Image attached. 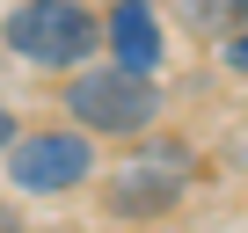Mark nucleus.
Wrapping results in <instances>:
<instances>
[{"label":"nucleus","mask_w":248,"mask_h":233,"mask_svg":"<svg viewBox=\"0 0 248 233\" xmlns=\"http://www.w3.org/2000/svg\"><path fill=\"white\" fill-rule=\"evenodd\" d=\"M95 15L73 8V0H30V8L8 15V44L30 58V66H80L95 51Z\"/></svg>","instance_id":"nucleus-1"},{"label":"nucleus","mask_w":248,"mask_h":233,"mask_svg":"<svg viewBox=\"0 0 248 233\" xmlns=\"http://www.w3.org/2000/svg\"><path fill=\"white\" fill-rule=\"evenodd\" d=\"M66 109L80 116L88 131H146V124H154V109H161V95H154L146 73L109 66V73H80L73 95H66Z\"/></svg>","instance_id":"nucleus-2"},{"label":"nucleus","mask_w":248,"mask_h":233,"mask_svg":"<svg viewBox=\"0 0 248 233\" xmlns=\"http://www.w3.org/2000/svg\"><path fill=\"white\" fill-rule=\"evenodd\" d=\"M88 168H95V153H88V139H73V131L15 139V153H8V175H15V189H37V197L88 182Z\"/></svg>","instance_id":"nucleus-3"},{"label":"nucleus","mask_w":248,"mask_h":233,"mask_svg":"<svg viewBox=\"0 0 248 233\" xmlns=\"http://www.w3.org/2000/svg\"><path fill=\"white\" fill-rule=\"evenodd\" d=\"M109 51H117V66H132V73H154L161 66V29H154L146 0H124V8L109 15Z\"/></svg>","instance_id":"nucleus-4"},{"label":"nucleus","mask_w":248,"mask_h":233,"mask_svg":"<svg viewBox=\"0 0 248 233\" xmlns=\"http://www.w3.org/2000/svg\"><path fill=\"white\" fill-rule=\"evenodd\" d=\"M175 189H183V153H154V160H132V168H124L117 204H124V211H154V204H168Z\"/></svg>","instance_id":"nucleus-5"},{"label":"nucleus","mask_w":248,"mask_h":233,"mask_svg":"<svg viewBox=\"0 0 248 233\" xmlns=\"http://www.w3.org/2000/svg\"><path fill=\"white\" fill-rule=\"evenodd\" d=\"M241 15H248V0H190L197 29H219V22H241Z\"/></svg>","instance_id":"nucleus-6"},{"label":"nucleus","mask_w":248,"mask_h":233,"mask_svg":"<svg viewBox=\"0 0 248 233\" xmlns=\"http://www.w3.org/2000/svg\"><path fill=\"white\" fill-rule=\"evenodd\" d=\"M226 66H233V73H248V29H241V37L226 44Z\"/></svg>","instance_id":"nucleus-7"},{"label":"nucleus","mask_w":248,"mask_h":233,"mask_svg":"<svg viewBox=\"0 0 248 233\" xmlns=\"http://www.w3.org/2000/svg\"><path fill=\"white\" fill-rule=\"evenodd\" d=\"M0 146H15V116L8 109H0Z\"/></svg>","instance_id":"nucleus-8"},{"label":"nucleus","mask_w":248,"mask_h":233,"mask_svg":"<svg viewBox=\"0 0 248 233\" xmlns=\"http://www.w3.org/2000/svg\"><path fill=\"white\" fill-rule=\"evenodd\" d=\"M0 233H22V218H15V211H8V204H0Z\"/></svg>","instance_id":"nucleus-9"}]
</instances>
